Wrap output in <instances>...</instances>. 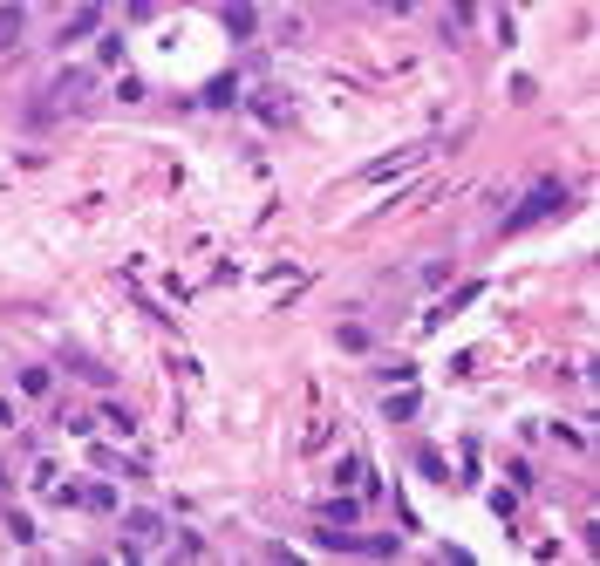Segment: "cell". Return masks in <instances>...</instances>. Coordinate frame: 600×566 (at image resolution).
<instances>
[{
    "instance_id": "cell-12",
    "label": "cell",
    "mask_w": 600,
    "mask_h": 566,
    "mask_svg": "<svg viewBox=\"0 0 600 566\" xmlns=\"http://www.w3.org/2000/svg\"><path fill=\"white\" fill-rule=\"evenodd\" d=\"M375 382H389V389H396V382H416V362L389 355V362H375Z\"/></svg>"
},
{
    "instance_id": "cell-19",
    "label": "cell",
    "mask_w": 600,
    "mask_h": 566,
    "mask_svg": "<svg viewBox=\"0 0 600 566\" xmlns=\"http://www.w3.org/2000/svg\"><path fill=\"white\" fill-rule=\"evenodd\" d=\"M7 532H14L21 546H35V519H28V512H7Z\"/></svg>"
},
{
    "instance_id": "cell-14",
    "label": "cell",
    "mask_w": 600,
    "mask_h": 566,
    "mask_svg": "<svg viewBox=\"0 0 600 566\" xmlns=\"http://www.w3.org/2000/svg\"><path fill=\"white\" fill-rule=\"evenodd\" d=\"M69 369H75V376H82V382H96V389H110V369H103V362H89V355H69Z\"/></svg>"
},
{
    "instance_id": "cell-2",
    "label": "cell",
    "mask_w": 600,
    "mask_h": 566,
    "mask_svg": "<svg viewBox=\"0 0 600 566\" xmlns=\"http://www.w3.org/2000/svg\"><path fill=\"white\" fill-rule=\"evenodd\" d=\"M157 539H164V512H150V505H137V512H123V560H150L157 553Z\"/></svg>"
},
{
    "instance_id": "cell-3",
    "label": "cell",
    "mask_w": 600,
    "mask_h": 566,
    "mask_svg": "<svg viewBox=\"0 0 600 566\" xmlns=\"http://www.w3.org/2000/svg\"><path fill=\"white\" fill-rule=\"evenodd\" d=\"M96 28H103V0H82V7H75L69 21L55 28V48H75V41H89Z\"/></svg>"
},
{
    "instance_id": "cell-7",
    "label": "cell",
    "mask_w": 600,
    "mask_h": 566,
    "mask_svg": "<svg viewBox=\"0 0 600 566\" xmlns=\"http://www.w3.org/2000/svg\"><path fill=\"white\" fill-rule=\"evenodd\" d=\"M14 41H28V7L21 0H0V48H14Z\"/></svg>"
},
{
    "instance_id": "cell-15",
    "label": "cell",
    "mask_w": 600,
    "mask_h": 566,
    "mask_svg": "<svg viewBox=\"0 0 600 566\" xmlns=\"http://www.w3.org/2000/svg\"><path fill=\"white\" fill-rule=\"evenodd\" d=\"M103 430H116V437H137V416L123 410V403H103Z\"/></svg>"
},
{
    "instance_id": "cell-1",
    "label": "cell",
    "mask_w": 600,
    "mask_h": 566,
    "mask_svg": "<svg viewBox=\"0 0 600 566\" xmlns=\"http://www.w3.org/2000/svg\"><path fill=\"white\" fill-rule=\"evenodd\" d=\"M566 205H573V191H566L560 178H546V185H532V198L505 219V232H525V226H539V219H560Z\"/></svg>"
},
{
    "instance_id": "cell-13",
    "label": "cell",
    "mask_w": 600,
    "mask_h": 566,
    "mask_svg": "<svg viewBox=\"0 0 600 566\" xmlns=\"http://www.w3.org/2000/svg\"><path fill=\"white\" fill-rule=\"evenodd\" d=\"M335 341L348 348V355H369V328H362V321H341V328H335Z\"/></svg>"
},
{
    "instance_id": "cell-18",
    "label": "cell",
    "mask_w": 600,
    "mask_h": 566,
    "mask_svg": "<svg viewBox=\"0 0 600 566\" xmlns=\"http://www.w3.org/2000/svg\"><path fill=\"white\" fill-rule=\"evenodd\" d=\"M444 14H450V28H471L478 21V0H444Z\"/></svg>"
},
{
    "instance_id": "cell-8",
    "label": "cell",
    "mask_w": 600,
    "mask_h": 566,
    "mask_svg": "<svg viewBox=\"0 0 600 566\" xmlns=\"http://www.w3.org/2000/svg\"><path fill=\"white\" fill-rule=\"evenodd\" d=\"M89 41H96V62H103V69H123V41H130L123 28H96Z\"/></svg>"
},
{
    "instance_id": "cell-24",
    "label": "cell",
    "mask_w": 600,
    "mask_h": 566,
    "mask_svg": "<svg viewBox=\"0 0 600 566\" xmlns=\"http://www.w3.org/2000/svg\"><path fill=\"white\" fill-rule=\"evenodd\" d=\"M0 491H7V471H0Z\"/></svg>"
},
{
    "instance_id": "cell-20",
    "label": "cell",
    "mask_w": 600,
    "mask_h": 566,
    "mask_svg": "<svg viewBox=\"0 0 600 566\" xmlns=\"http://www.w3.org/2000/svg\"><path fill=\"white\" fill-rule=\"evenodd\" d=\"M362 471H369V464H362V457H341V464H335V485H355V478H362Z\"/></svg>"
},
{
    "instance_id": "cell-22",
    "label": "cell",
    "mask_w": 600,
    "mask_h": 566,
    "mask_svg": "<svg viewBox=\"0 0 600 566\" xmlns=\"http://www.w3.org/2000/svg\"><path fill=\"white\" fill-rule=\"evenodd\" d=\"M0 430H21V410H14V396H0Z\"/></svg>"
},
{
    "instance_id": "cell-21",
    "label": "cell",
    "mask_w": 600,
    "mask_h": 566,
    "mask_svg": "<svg viewBox=\"0 0 600 566\" xmlns=\"http://www.w3.org/2000/svg\"><path fill=\"white\" fill-rule=\"evenodd\" d=\"M164 14V0H130V21H157Z\"/></svg>"
},
{
    "instance_id": "cell-9",
    "label": "cell",
    "mask_w": 600,
    "mask_h": 566,
    "mask_svg": "<svg viewBox=\"0 0 600 566\" xmlns=\"http://www.w3.org/2000/svg\"><path fill=\"white\" fill-rule=\"evenodd\" d=\"M416 410H423V396H416V382H403V396H389V403H382V416H389V423H410Z\"/></svg>"
},
{
    "instance_id": "cell-10",
    "label": "cell",
    "mask_w": 600,
    "mask_h": 566,
    "mask_svg": "<svg viewBox=\"0 0 600 566\" xmlns=\"http://www.w3.org/2000/svg\"><path fill=\"white\" fill-rule=\"evenodd\" d=\"M75 505L82 512H116V485H75Z\"/></svg>"
},
{
    "instance_id": "cell-4",
    "label": "cell",
    "mask_w": 600,
    "mask_h": 566,
    "mask_svg": "<svg viewBox=\"0 0 600 566\" xmlns=\"http://www.w3.org/2000/svg\"><path fill=\"white\" fill-rule=\"evenodd\" d=\"M14 396H21V403H48V396H55V369H41V362L14 369Z\"/></svg>"
},
{
    "instance_id": "cell-6",
    "label": "cell",
    "mask_w": 600,
    "mask_h": 566,
    "mask_svg": "<svg viewBox=\"0 0 600 566\" xmlns=\"http://www.w3.org/2000/svg\"><path fill=\"white\" fill-rule=\"evenodd\" d=\"M355 519H362V498H355V491L341 485L335 498H328V505H321V526H355Z\"/></svg>"
},
{
    "instance_id": "cell-11",
    "label": "cell",
    "mask_w": 600,
    "mask_h": 566,
    "mask_svg": "<svg viewBox=\"0 0 600 566\" xmlns=\"http://www.w3.org/2000/svg\"><path fill=\"white\" fill-rule=\"evenodd\" d=\"M423 164V151H403V157H382V164H369L362 178H396V171H416Z\"/></svg>"
},
{
    "instance_id": "cell-5",
    "label": "cell",
    "mask_w": 600,
    "mask_h": 566,
    "mask_svg": "<svg viewBox=\"0 0 600 566\" xmlns=\"http://www.w3.org/2000/svg\"><path fill=\"white\" fill-rule=\"evenodd\" d=\"M225 35L253 41V35H260V7H253V0H225Z\"/></svg>"
},
{
    "instance_id": "cell-16",
    "label": "cell",
    "mask_w": 600,
    "mask_h": 566,
    "mask_svg": "<svg viewBox=\"0 0 600 566\" xmlns=\"http://www.w3.org/2000/svg\"><path fill=\"white\" fill-rule=\"evenodd\" d=\"M48 96H62V103H82V96H89V76H82V69H75V76H55V89H48Z\"/></svg>"
},
{
    "instance_id": "cell-17",
    "label": "cell",
    "mask_w": 600,
    "mask_h": 566,
    "mask_svg": "<svg viewBox=\"0 0 600 566\" xmlns=\"http://www.w3.org/2000/svg\"><path fill=\"white\" fill-rule=\"evenodd\" d=\"M416 471H423V478H430V485H450V464L437 451H416Z\"/></svg>"
},
{
    "instance_id": "cell-23",
    "label": "cell",
    "mask_w": 600,
    "mask_h": 566,
    "mask_svg": "<svg viewBox=\"0 0 600 566\" xmlns=\"http://www.w3.org/2000/svg\"><path fill=\"white\" fill-rule=\"evenodd\" d=\"M389 7H396V14H416V0H389Z\"/></svg>"
}]
</instances>
